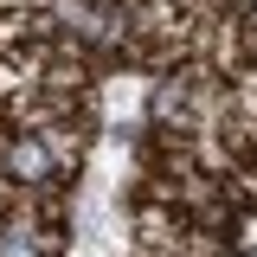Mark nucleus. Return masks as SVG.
I'll return each mask as SVG.
<instances>
[{
	"label": "nucleus",
	"mask_w": 257,
	"mask_h": 257,
	"mask_svg": "<svg viewBox=\"0 0 257 257\" xmlns=\"http://www.w3.org/2000/svg\"><path fill=\"white\" fill-rule=\"evenodd\" d=\"M13 174H26V180H45V174H52V155H45L39 142H13Z\"/></svg>",
	"instance_id": "1"
},
{
	"label": "nucleus",
	"mask_w": 257,
	"mask_h": 257,
	"mask_svg": "<svg viewBox=\"0 0 257 257\" xmlns=\"http://www.w3.org/2000/svg\"><path fill=\"white\" fill-rule=\"evenodd\" d=\"M0 257H39V251H32L26 231H7V238H0Z\"/></svg>",
	"instance_id": "2"
}]
</instances>
